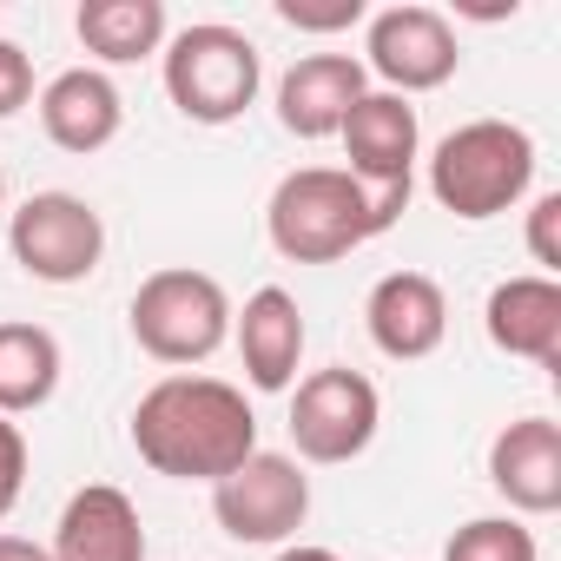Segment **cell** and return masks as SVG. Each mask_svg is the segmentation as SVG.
Segmentation results:
<instances>
[{
  "instance_id": "cell-1",
  "label": "cell",
  "mask_w": 561,
  "mask_h": 561,
  "mask_svg": "<svg viewBox=\"0 0 561 561\" xmlns=\"http://www.w3.org/2000/svg\"><path fill=\"white\" fill-rule=\"evenodd\" d=\"M133 449L152 476L225 482L257 449V416L225 377H159L133 403Z\"/></svg>"
},
{
  "instance_id": "cell-2",
  "label": "cell",
  "mask_w": 561,
  "mask_h": 561,
  "mask_svg": "<svg viewBox=\"0 0 561 561\" xmlns=\"http://www.w3.org/2000/svg\"><path fill=\"white\" fill-rule=\"evenodd\" d=\"M410 211V192H364L344 165H298L277 179L264 205V231L291 264H337L357 244L383 238Z\"/></svg>"
},
{
  "instance_id": "cell-3",
  "label": "cell",
  "mask_w": 561,
  "mask_h": 561,
  "mask_svg": "<svg viewBox=\"0 0 561 561\" xmlns=\"http://www.w3.org/2000/svg\"><path fill=\"white\" fill-rule=\"evenodd\" d=\"M535 185V139L515 119H469L430 152V198L449 218H495L522 205Z\"/></svg>"
},
{
  "instance_id": "cell-4",
  "label": "cell",
  "mask_w": 561,
  "mask_h": 561,
  "mask_svg": "<svg viewBox=\"0 0 561 561\" xmlns=\"http://www.w3.org/2000/svg\"><path fill=\"white\" fill-rule=\"evenodd\" d=\"M133 344L152 357V364H205L225 337H231V298L211 271H192V264H165L152 271L146 285L133 291Z\"/></svg>"
},
{
  "instance_id": "cell-5",
  "label": "cell",
  "mask_w": 561,
  "mask_h": 561,
  "mask_svg": "<svg viewBox=\"0 0 561 561\" xmlns=\"http://www.w3.org/2000/svg\"><path fill=\"white\" fill-rule=\"evenodd\" d=\"M257 87H264V60H257L251 34H238L225 21H198L165 41V93L192 126L244 119Z\"/></svg>"
},
{
  "instance_id": "cell-6",
  "label": "cell",
  "mask_w": 561,
  "mask_h": 561,
  "mask_svg": "<svg viewBox=\"0 0 561 561\" xmlns=\"http://www.w3.org/2000/svg\"><path fill=\"white\" fill-rule=\"evenodd\" d=\"M211 515L231 541L244 548H277L291 541L311 515V476L298 469V456L277 449H251L225 482H211Z\"/></svg>"
},
{
  "instance_id": "cell-7",
  "label": "cell",
  "mask_w": 561,
  "mask_h": 561,
  "mask_svg": "<svg viewBox=\"0 0 561 561\" xmlns=\"http://www.w3.org/2000/svg\"><path fill=\"white\" fill-rule=\"evenodd\" d=\"M377 423H383V397L364 370L351 364H331V370H311L298 390H291V443L305 462H357L370 443H377Z\"/></svg>"
},
{
  "instance_id": "cell-8",
  "label": "cell",
  "mask_w": 561,
  "mask_h": 561,
  "mask_svg": "<svg viewBox=\"0 0 561 561\" xmlns=\"http://www.w3.org/2000/svg\"><path fill=\"white\" fill-rule=\"evenodd\" d=\"M8 251L41 285H80L106 257V218L80 192H34L8 218Z\"/></svg>"
},
{
  "instance_id": "cell-9",
  "label": "cell",
  "mask_w": 561,
  "mask_h": 561,
  "mask_svg": "<svg viewBox=\"0 0 561 561\" xmlns=\"http://www.w3.org/2000/svg\"><path fill=\"white\" fill-rule=\"evenodd\" d=\"M462 67V47H456V27L423 8V0H403V8H383L370 14V34H364V73L383 80V93L410 100V93H436L449 87Z\"/></svg>"
},
{
  "instance_id": "cell-10",
  "label": "cell",
  "mask_w": 561,
  "mask_h": 561,
  "mask_svg": "<svg viewBox=\"0 0 561 561\" xmlns=\"http://www.w3.org/2000/svg\"><path fill=\"white\" fill-rule=\"evenodd\" d=\"M344 139V172L364 185V192H410V172H416V152H423V119L410 100L397 93H364L351 106V119L337 126Z\"/></svg>"
},
{
  "instance_id": "cell-11",
  "label": "cell",
  "mask_w": 561,
  "mask_h": 561,
  "mask_svg": "<svg viewBox=\"0 0 561 561\" xmlns=\"http://www.w3.org/2000/svg\"><path fill=\"white\" fill-rule=\"evenodd\" d=\"M364 324H370V344L390 364H423L449 337V298L430 271H390L364 298Z\"/></svg>"
},
{
  "instance_id": "cell-12",
  "label": "cell",
  "mask_w": 561,
  "mask_h": 561,
  "mask_svg": "<svg viewBox=\"0 0 561 561\" xmlns=\"http://www.w3.org/2000/svg\"><path fill=\"white\" fill-rule=\"evenodd\" d=\"M489 482L515 515H554L561 508V423L554 416H515L489 443Z\"/></svg>"
},
{
  "instance_id": "cell-13",
  "label": "cell",
  "mask_w": 561,
  "mask_h": 561,
  "mask_svg": "<svg viewBox=\"0 0 561 561\" xmlns=\"http://www.w3.org/2000/svg\"><path fill=\"white\" fill-rule=\"evenodd\" d=\"M231 344L244 357V377L251 390L277 397L298 383V364H305V311L285 285H264L244 298V311H231Z\"/></svg>"
},
{
  "instance_id": "cell-14",
  "label": "cell",
  "mask_w": 561,
  "mask_h": 561,
  "mask_svg": "<svg viewBox=\"0 0 561 561\" xmlns=\"http://www.w3.org/2000/svg\"><path fill=\"white\" fill-rule=\"evenodd\" d=\"M482 331L502 357H522V364H541V370H561V285L541 271L528 277H502L482 305Z\"/></svg>"
},
{
  "instance_id": "cell-15",
  "label": "cell",
  "mask_w": 561,
  "mask_h": 561,
  "mask_svg": "<svg viewBox=\"0 0 561 561\" xmlns=\"http://www.w3.org/2000/svg\"><path fill=\"white\" fill-rule=\"evenodd\" d=\"M370 93L364 60L351 54H305L285 80H277V126L298 139H337L351 106Z\"/></svg>"
},
{
  "instance_id": "cell-16",
  "label": "cell",
  "mask_w": 561,
  "mask_h": 561,
  "mask_svg": "<svg viewBox=\"0 0 561 561\" xmlns=\"http://www.w3.org/2000/svg\"><path fill=\"white\" fill-rule=\"evenodd\" d=\"M47 554L54 561H146V522H139L126 489L87 482V489L67 495Z\"/></svg>"
},
{
  "instance_id": "cell-17",
  "label": "cell",
  "mask_w": 561,
  "mask_h": 561,
  "mask_svg": "<svg viewBox=\"0 0 561 561\" xmlns=\"http://www.w3.org/2000/svg\"><path fill=\"white\" fill-rule=\"evenodd\" d=\"M119 126H126V100L100 67H67L41 87V133L60 152H73V159L106 152L119 139Z\"/></svg>"
},
{
  "instance_id": "cell-18",
  "label": "cell",
  "mask_w": 561,
  "mask_h": 561,
  "mask_svg": "<svg viewBox=\"0 0 561 561\" xmlns=\"http://www.w3.org/2000/svg\"><path fill=\"white\" fill-rule=\"evenodd\" d=\"M73 34L100 67H133L165 54V0H80Z\"/></svg>"
},
{
  "instance_id": "cell-19",
  "label": "cell",
  "mask_w": 561,
  "mask_h": 561,
  "mask_svg": "<svg viewBox=\"0 0 561 561\" xmlns=\"http://www.w3.org/2000/svg\"><path fill=\"white\" fill-rule=\"evenodd\" d=\"M60 370H67V357L47 324H27V318L0 324V416H27V410L54 403Z\"/></svg>"
},
{
  "instance_id": "cell-20",
  "label": "cell",
  "mask_w": 561,
  "mask_h": 561,
  "mask_svg": "<svg viewBox=\"0 0 561 561\" xmlns=\"http://www.w3.org/2000/svg\"><path fill=\"white\" fill-rule=\"evenodd\" d=\"M443 561H541V548L522 515H476L449 535Z\"/></svg>"
},
{
  "instance_id": "cell-21",
  "label": "cell",
  "mask_w": 561,
  "mask_h": 561,
  "mask_svg": "<svg viewBox=\"0 0 561 561\" xmlns=\"http://www.w3.org/2000/svg\"><path fill=\"white\" fill-rule=\"evenodd\" d=\"M364 14H370L364 0H277V21L298 27V34H344Z\"/></svg>"
},
{
  "instance_id": "cell-22",
  "label": "cell",
  "mask_w": 561,
  "mask_h": 561,
  "mask_svg": "<svg viewBox=\"0 0 561 561\" xmlns=\"http://www.w3.org/2000/svg\"><path fill=\"white\" fill-rule=\"evenodd\" d=\"M528 257L541 264V277L561 271V192H541L528 211Z\"/></svg>"
},
{
  "instance_id": "cell-23",
  "label": "cell",
  "mask_w": 561,
  "mask_h": 561,
  "mask_svg": "<svg viewBox=\"0 0 561 561\" xmlns=\"http://www.w3.org/2000/svg\"><path fill=\"white\" fill-rule=\"evenodd\" d=\"M21 489H27V436L14 416H0V522L14 515Z\"/></svg>"
},
{
  "instance_id": "cell-24",
  "label": "cell",
  "mask_w": 561,
  "mask_h": 561,
  "mask_svg": "<svg viewBox=\"0 0 561 561\" xmlns=\"http://www.w3.org/2000/svg\"><path fill=\"white\" fill-rule=\"evenodd\" d=\"M21 106H34V60L14 41H0V119H14Z\"/></svg>"
},
{
  "instance_id": "cell-25",
  "label": "cell",
  "mask_w": 561,
  "mask_h": 561,
  "mask_svg": "<svg viewBox=\"0 0 561 561\" xmlns=\"http://www.w3.org/2000/svg\"><path fill=\"white\" fill-rule=\"evenodd\" d=\"M0 561H54L41 541H27V535H0Z\"/></svg>"
},
{
  "instance_id": "cell-26",
  "label": "cell",
  "mask_w": 561,
  "mask_h": 561,
  "mask_svg": "<svg viewBox=\"0 0 561 561\" xmlns=\"http://www.w3.org/2000/svg\"><path fill=\"white\" fill-rule=\"evenodd\" d=\"M271 561H337V554H331V548H305V541H298V548H277Z\"/></svg>"
},
{
  "instance_id": "cell-27",
  "label": "cell",
  "mask_w": 561,
  "mask_h": 561,
  "mask_svg": "<svg viewBox=\"0 0 561 561\" xmlns=\"http://www.w3.org/2000/svg\"><path fill=\"white\" fill-rule=\"evenodd\" d=\"M0 205H8V172H0Z\"/></svg>"
}]
</instances>
